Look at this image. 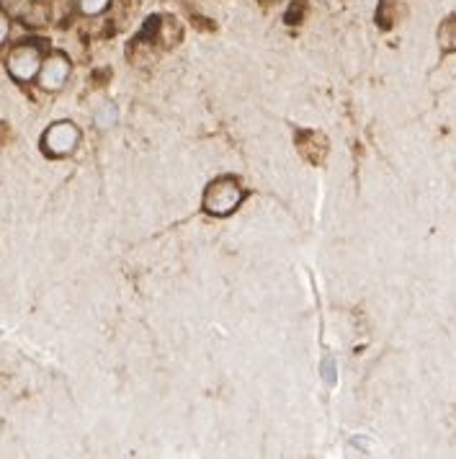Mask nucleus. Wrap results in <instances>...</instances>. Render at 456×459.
<instances>
[{"label": "nucleus", "instance_id": "nucleus-2", "mask_svg": "<svg viewBox=\"0 0 456 459\" xmlns=\"http://www.w3.org/2000/svg\"><path fill=\"white\" fill-rule=\"evenodd\" d=\"M78 140H81L78 126L70 125V122H60V125L47 129V134H44V150L49 155H67V152L75 150Z\"/></svg>", "mask_w": 456, "mask_h": 459}, {"label": "nucleus", "instance_id": "nucleus-4", "mask_svg": "<svg viewBox=\"0 0 456 459\" xmlns=\"http://www.w3.org/2000/svg\"><path fill=\"white\" fill-rule=\"evenodd\" d=\"M67 75H70V65L65 60L63 55H55V57H49L47 63H44L42 73H39V83L47 91H57V88H63V83L67 81Z\"/></svg>", "mask_w": 456, "mask_h": 459}, {"label": "nucleus", "instance_id": "nucleus-6", "mask_svg": "<svg viewBox=\"0 0 456 459\" xmlns=\"http://www.w3.org/2000/svg\"><path fill=\"white\" fill-rule=\"evenodd\" d=\"M114 122H116V108H114V104H104L99 108V114H96V125L111 126Z\"/></svg>", "mask_w": 456, "mask_h": 459}, {"label": "nucleus", "instance_id": "nucleus-8", "mask_svg": "<svg viewBox=\"0 0 456 459\" xmlns=\"http://www.w3.org/2000/svg\"><path fill=\"white\" fill-rule=\"evenodd\" d=\"M323 377L328 379V385H335V361L332 359L323 361Z\"/></svg>", "mask_w": 456, "mask_h": 459}, {"label": "nucleus", "instance_id": "nucleus-7", "mask_svg": "<svg viewBox=\"0 0 456 459\" xmlns=\"http://www.w3.org/2000/svg\"><path fill=\"white\" fill-rule=\"evenodd\" d=\"M106 5H108V0H81L83 13H101Z\"/></svg>", "mask_w": 456, "mask_h": 459}, {"label": "nucleus", "instance_id": "nucleus-1", "mask_svg": "<svg viewBox=\"0 0 456 459\" xmlns=\"http://www.w3.org/2000/svg\"><path fill=\"white\" fill-rule=\"evenodd\" d=\"M243 199V188L237 186L232 178H222V181H214L204 194V207L211 214H229L235 212L237 204Z\"/></svg>", "mask_w": 456, "mask_h": 459}, {"label": "nucleus", "instance_id": "nucleus-9", "mask_svg": "<svg viewBox=\"0 0 456 459\" xmlns=\"http://www.w3.org/2000/svg\"><path fill=\"white\" fill-rule=\"evenodd\" d=\"M8 37V19L0 13V44H3V39Z\"/></svg>", "mask_w": 456, "mask_h": 459}, {"label": "nucleus", "instance_id": "nucleus-3", "mask_svg": "<svg viewBox=\"0 0 456 459\" xmlns=\"http://www.w3.org/2000/svg\"><path fill=\"white\" fill-rule=\"evenodd\" d=\"M39 65H42L39 49H37V47H29V44L13 49L11 57H8V70H11V75L19 78V81H31V78L37 75Z\"/></svg>", "mask_w": 456, "mask_h": 459}, {"label": "nucleus", "instance_id": "nucleus-5", "mask_svg": "<svg viewBox=\"0 0 456 459\" xmlns=\"http://www.w3.org/2000/svg\"><path fill=\"white\" fill-rule=\"evenodd\" d=\"M438 44L443 52H456V16H449L438 26Z\"/></svg>", "mask_w": 456, "mask_h": 459}]
</instances>
